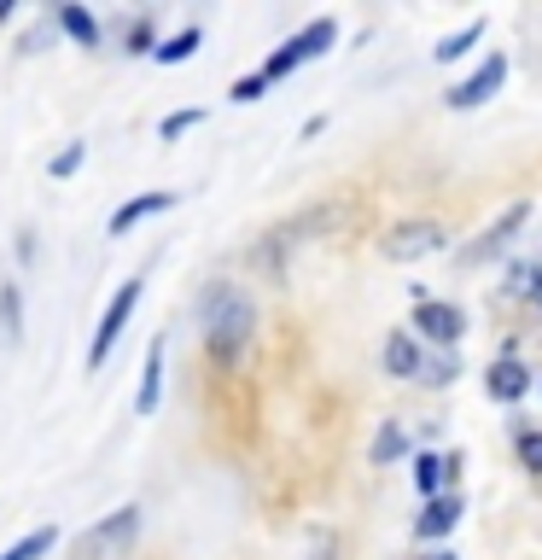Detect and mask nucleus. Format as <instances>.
<instances>
[{
  "label": "nucleus",
  "instance_id": "nucleus-1",
  "mask_svg": "<svg viewBox=\"0 0 542 560\" xmlns=\"http://www.w3.org/2000/svg\"><path fill=\"white\" fill-rule=\"evenodd\" d=\"M251 327H257V310H251V298H245L234 280H216L204 298V345H210V357H222V362H234L245 345H251Z\"/></svg>",
  "mask_w": 542,
  "mask_h": 560
},
{
  "label": "nucleus",
  "instance_id": "nucleus-2",
  "mask_svg": "<svg viewBox=\"0 0 542 560\" xmlns=\"http://www.w3.org/2000/svg\"><path fill=\"white\" fill-rule=\"evenodd\" d=\"M332 42H339V24H332V18H315V24H309V30H297V35H292V42L280 47V52H269V65H262L257 77H262V82H280V77H292L297 65L321 59V52H327Z\"/></svg>",
  "mask_w": 542,
  "mask_h": 560
},
{
  "label": "nucleus",
  "instance_id": "nucleus-3",
  "mask_svg": "<svg viewBox=\"0 0 542 560\" xmlns=\"http://www.w3.org/2000/svg\"><path fill=\"white\" fill-rule=\"evenodd\" d=\"M134 537H140V508H117L111 520L87 525L76 537V560H122Z\"/></svg>",
  "mask_w": 542,
  "mask_h": 560
},
{
  "label": "nucleus",
  "instance_id": "nucleus-4",
  "mask_svg": "<svg viewBox=\"0 0 542 560\" xmlns=\"http://www.w3.org/2000/svg\"><path fill=\"white\" fill-rule=\"evenodd\" d=\"M134 304H140V275H134V280H122L117 298H111V304H105V315H99L94 345H87V368H94V374H99L105 362H111V350H117V339H122V327H129Z\"/></svg>",
  "mask_w": 542,
  "mask_h": 560
},
{
  "label": "nucleus",
  "instance_id": "nucleus-5",
  "mask_svg": "<svg viewBox=\"0 0 542 560\" xmlns=\"http://www.w3.org/2000/svg\"><path fill=\"white\" fill-rule=\"evenodd\" d=\"M379 252L391 262H420V257L444 252V228H437V222H397L391 234L379 240Z\"/></svg>",
  "mask_w": 542,
  "mask_h": 560
},
{
  "label": "nucleus",
  "instance_id": "nucleus-6",
  "mask_svg": "<svg viewBox=\"0 0 542 560\" xmlns=\"http://www.w3.org/2000/svg\"><path fill=\"white\" fill-rule=\"evenodd\" d=\"M164 357H169V339L157 332V339L146 345V362H140V392H134V415L152 420L157 402H164Z\"/></svg>",
  "mask_w": 542,
  "mask_h": 560
},
{
  "label": "nucleus",
  "instance_id": "nucleus-7",
  "mask_svg": "<svg viewBox=\"0 0 542 560\" xmlns=\"http://www.w3.org/2000/svg\"><path fill=\"white\" fill-rule=\"evenodd\" d=\"M175 199H181V192H140V199H129V205H117V210H111L105 234H111V240L134 234V228L146 222V217H164V210H175Z\"/></svg>",
  "mask_w": 542,
  "mask_h": 560
},
{
  "label": "nucleus",
  "instance_id": "nucleus-8",
  "mask_svg": "<svg viewBox=\"0 0 542 560\" xmlns=\"http://www.w3.org/2000/svg\"><path fill=\"white\" fill-rule=\"evenodd\" d=\"M502 82H507V59H484L461 88H449V105H455V112H472V105H484Z\"/></svg>",
  "mask_w": 542,
  "mask_h": 560
},
{
  "label": "nucleus",
  "instance_id": "nucleus-9",
  "mask_svg": "<svg viewBox=\"0 0 542 560\" xmlns=\"http://www.w3.org/2000/svg\"><path fill=\"white\" fill-rule=\"evenodd\" d=\"M414 327L426 332V339H437V345H455L467 322H461V310H455V304H432V298H426V304L414 310Z\"/></svg>",
  "mask_w": 542,
  "mask_h": 560
},
{
  "label": "nucleus",
  "instance_id": "nucleus-10",
  "mask_svg": "<svg viewBox=\"0 0 542 560\" xmlns=\"http://www.w3.org/2000/svg\"><path fill=\"white\" fill-rule=\"evenodd\" d=\"M52 24H59L76 47H99V18L87 12V7H76V0H64V7L52 12Z\"/></svg>",
  "mask_w": 542,
  "mask_h": 560
},
{
  "label": "nucleus",
  "instance_id": "nucleus-11",
  "mask_svg": "<svg viewBox=\"0 0 542 560\" xmlns=\"http://www.w3.org/2000/svg\"><path fill=\"white\" fill-rule=\"evenodd\" d=\"M455 525H461V497H432L426 514L414 520V537H444Z\"/></svg>",
  "mask_w": 542,
  "mask_h": 560
},
{
  "label": "nucleus",
  "instance_id": "nucleus-12",
  "mask_svg": "<svg viewBox=\"0 0 542 560\" xmlns=\"http://www.w3.org/2000/svg\"><path fill=\"white\" fill-rule=\"evenodd\" d=\"M17 339H24V292H17V280H0V345Z\"/></svg>",
  "mask_w": 542,
  "mask_h": 560
},
{
  "label": "nucleus",
  "instance_id": "nucleus-13",
  "mask_svg": "<svg viewBox=\"0 0 542 560\" xmlns=\"http://www.w3.org/2000/svg\"><path fill=\"white\" fill-rule=\"evenodd\" d=\"M199 42H204V30H199V24H181V30L169 35V42L152 47V59H157V65H187L192 52H199Z\"/></svg>",
  "mask_w": 542,
  "mask_h": 560
},
{
  "label": "nucleus",
  "instance_id": "nucleus-14",
  "mask_svg": "<svg viewBox=\"0 0 542 560\" xmlns=\"http://www.w3.org/2000/svg\"><path fill=\"white\" fill-rule=\"evenodd\" d=\"M385 368H391L397 380H414L420 374V345L409 339V332H391V339H385Z\"/></svg>",
  "mask_w": 542,
  "mask_h": 560
},
{
  "label": "nucleus",
  "instance_id": "nucleus-15",
  "mask_svg": "<svg viewBox=\"0 0 542 560\" xmlns=\"http://www.w3.org/2000/svg\"><path fill=\"white\" fill-rule=\"evenodd\" d=\"M525 385H531V380H525V368H519V362H496V368H490V397L519 402V397H525Z\"/></svg>",
  "mask_w": 542,
  "mask_h": 560
},
{
  "label": "nucleus",
  "instance_id": "nucleus-16",
  "mask_svg": "<svg viewBox=\"0 0 542 560\" xmlns=\"http://www.w3.org/2000/svg\"><path fill=\"white\" fill-rule=\"evenodd\" d=\"M519 222H525V205H514V210H507V217H502L496 228H490V234H484L479 245H467V257H472V262H484L490 252H502V240H507V234H514V228H519Z\"/></svg>",
  "mask_w": 542,
  "mask_h": 560
},
{
  "label": "nucleus",
  "instance_id": "nucleus-17",
  "mask_svg": "<svg viewBox=\"0 0 542 560\" xmlns=\"http://www.w3.org/2000/svg\"><path fill=\"white\" fill-rule=\"evenodd\" d=\"M52 542H59V532H52V525H35L30 537H17L12 549H0V560H42Z\"/></svg>",
  "mask_w": 542,
  "mask_h": 560
},
{
  "label": "nucleus",
  "instance_id": "nucleus-18",
  "mask_svg": "<svg viewBox=\"0 0 542 560\" xmlns=\"http://www.w3.org/2000/svg\"><path fill=\"white\" fill-rule=\"evenodd\" d=\"M449 467H455V462H444V455H420V462H414V485L426 490V497H444Z\"/></svg>",
  "mask_w": 542,
  "mask_h": 560
},
{
  "label": "nucleus",
  "instance_id": "nucleus-19",
  "mask_svg": "<svg viewBox=\"0 0 542 560\" xmlns=\"http://www.w3.org/2000/svg\"><path fill=\"white\" fill-rule=\"evenodd\" d=\"M82 158H87V147H82V140H70L64 152H52V158H47V175H52V182H70V175L82 170Z\"/></svg>",
  "mask_w": 542,
  "mask_h": 560
},
{
  "label": "nucleus",
  "instance_id": "nucleus-20",
  "mask_svg": "<svg viewBox=\"0 0 542 560\" xmlns=\"http://www.w3.org/2000/svg\"><path fill=\"white\" fill-rule=\"evenodd\" d=\"M199 122H204L199 105H181V112H169L164 122H157V135H164V140H181L187 129H199Z\"/></svg>",
  "mask_w": 542,
  "mask_h": 560
},
{
  "label": "nucleus",
  "instance_id": "nucleus-21",
  "mask_svg": "<svg viewBox=\"0 0 542 560\" xmlns=\"http://www.w3.org/2000/svg\"><path fill=\"white\" fill-rule=\"evenodd\" d=\"M479 35H484V24H467L461 35H449V42H437V65H455V59H461V52H467L472 42H479Z\"/></svg>",
  "mask_w": 542,
  "mask_h": 560
},
{
  "label": "nucleus",
  "instance_id": "nucleus-22",
  "mask_svg": "<svg viewBox=\"0 0 542 560\" xmlns=\"http://www.w3.org/2000/svg\"><path fill=\"white\" fill-rule=\"evenodd\" d=\"M537 280H542V269H531V262H514V275H507V292H514V298H531Z\"/></svg>",
  "mask_w": 542,
  "mask_h": 560
},
{
  "label": "nucleus",
  "instance_id": "nucleus-23",
  "mask_svg": "<svg viewBox=\"0 0 542 560\" xmlns=\"http://www.w3.org/2000/svg\"><path fill=\"white\" fill-rule=\"evenodd\" d=\"M397 455H402V427H385L374 444V462H397Z\"/></svg>",
  "mask_w": 542,
  "mask_h": 560
},
{
  "label": "nucleus",
  "instance_id": "nucleus-24",
  "mask_svg": "<svg viewBox=\"0 0 542 560\" xmlns=\"http://www.w3.org/2000/svg\"><path fill=\"white\" fill-rule=\"evenodd\" d=\"M262 88H269V82H262V77H239L234 88H227V100H239V105H251V100H262Z\"/></svg>",
  "mask_w": 542,
  "mask_h": 560
},
{
  "label": "nucleus",
  "instance_id": "nucleus-25",
  "mask_svg": "<svg viewBox=\"0 0 542 560\" xmlns=\"http://www.w3.org/2000/svg\"><path fill=\"white\" fill-rule=\"evenodd\" d=\"M519 462L531 467V472H542V432H525L519 438Z\"/></svg>",
  "mask_w": 542,
  "mask_h": 560
},
{
  "label": "nucleus",
  "instance_id": "nucleus-26",
  "mask_svg": "<svg viewBox=\"0 0 542 560\" xmlns=\"http://www.w3.org/2000/svg\"><path fill=\"white\" fill-rule=\"evenodd\" d=\"M449 374H455V362H449V357H444V362H432V368H420V380H432V385H444Z\"/></svg>",
  "mask_w": 542,
  "mask_h": 560
},
{
  "label": "nucleus",
  "instance_id": "nucleus-27",
  "mask_svg": "<svg viewBox=\"0 0 542 560\" xmlns=\"http://www.w3.org/2000/svg\"><path fill=\"white\" fill-rule=\"evenodd\" d=\"M531 298H537V304H542V280H537V292H531Z\"/></svg>",
  "mask_w": 542,
  "mask_h": 560
},
{
  "label": "nucleus",
  "instance_id": "nucleus-28",
  "mask_svg": "<svg viewBox=\"0 0 542 560\" xmlns=\"http://www.w3.org/2000/svg\"><path fill=\"white\" fill-rule=\"evenodd\" d=\"M437 560H455V555H437Z\"/></svg>",
  "mask_w": 542,
  "mask_h": 560
}]
</instances>
